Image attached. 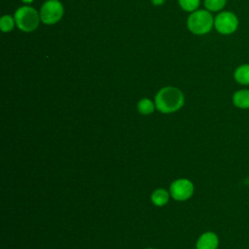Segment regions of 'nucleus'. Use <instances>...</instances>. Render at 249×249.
Segmentation results:
<instances>
[{
  "label": "nucleus",
  "instance_id": "1",
  "mask_svg": "<svg viewBox=\"0 0 249 249\" xmlns=\"http://www.w3.org/2000/svg\"><path fill=\"white\" fill-rule=\"evenodd\" d=\"M155 104L156 108L161 113H173L184 105V95L177 88L165 87L156 94Z\"/></svg>",
  "mask_w": 249,
  "mask_h": 249
},
{
  "label": "nucleus",
  "instance_id": "2",
  "mask_svg": "<svg viewBox=\"0 0 249 249\" xmlns=\"http://www.w3.org/2000/svg\"><path fill=\"white\" fill-rule=\"evenodd\" d=\"M187 25L192 33L203 35L211 30L214 25V18L208 11L197 10L189 17Z\"/></svg>",
  "mask_w": 249,
  "mask_h": 249
},
{
  "label": "nucleus",
  "instance_id": "3",
  "mask_svg": "<svg viewBox=\"0 0 249 249\" xmlns=\"http://www.w3.org/2000/svg\"><path fill=\"white\" fill-rule=\"evenodd\" d=\"M38 12L31 7H20L15 13V20L18 27L24 32H31L39 25Z\"/></svg>",
  "mask_w": 249,
  "mask_h": 249
},
{
  "label": "nucleus",
  "instance_id": "4",
  "mask_svg": "<svg viewBox=\"0 0 249 249\" xmlns=\"http://www.w3.org/2000/svg\"><path fill=\"white\" fill-rule=\"evenodd\" d=\"M63 16V6L57 0H49L41 8L40 18L46 24H53Z\"/></svg>",
  "mask_w": 249,
  "mask_h": 249
},
{
  "label": "nucleus",
  "instance_id": "5",
  "mask_svg": "<svg viewBox=\"0 0 249 249\" xmlns=\"http://www.w3.org/2000/svg\"><path fill=\"white\" fill-rule=\"evenodd\" d=\"M194 191V184L186 178H180L173 181L169 187L171 197L177 201L188 200L193 196Z\"/></svg>",
  "mask_w": 249,
  "mask_h": 249
},
{
  "label": "nucleus",
  "instance_id": "6",
  "mask_svg": "<svg viewBox=\"0 0 249 249\" xmlns=\"http://www.w3.org/2000/svg\"><path fill=\"white\" fill-rule=\"evenodd\" d=\"M216 30L224 35L233 33L238 27V18L231 12H222L214 19Z\"/></svg>",
  "mask_w": 249,
  "mask_h": 249
},
{
  "label": "nucleus",
  "instance_id": "7",
  "mask_svg": "<svg viewBox=\"0 0 249 249\" xmlns=\"http://www.w3.org/2000/svg\"><path fill=\"white\" fill-rule=\"evenodd\" d=\"M219 246V237L213 231L203 232L196 241V249H217Z\"/></svg>",
  "mask_w": 249,
  "mask_h": 249
},
{
  "label": "nucleus",
  "instance_id": "8",
  "mask_svg": "<svg viewBox=\"0 0 249 249\" xmlns=\"http://www.w3.org/2000/svg\"><path fill=\"white\" fill-rule=\"evenodd\" d=\"M232 103L239 109H249V89H239L232 95Z\"/></svg>",
  "mask_w": 249,
  "mask_h": 249
},
{
  "label": "nucleus",
  "instance_id": "9",
  "mask_svg": "<svg viewBox=\"0 0 249 249\" xmlns=\"http://www.w3.org/2000/svg\"><path fill=\"white\" fill-rule=\"evenodd\" d=\"M170 193L169 191H166L165 189H157L155 190L152 195H151V200L154 205L156 206H163L165 205L170 197Z\"/></svg>",
  "mask_w": 249,
  "mask_h": 249
},
{
  "label": "nucleus",
  "instance_id": "10",
  "mask_svg": "<svg viewBox=\"0 0 249 249\" xmlns=\"http://www.w3.org/2000/svg\"><path fill=\"white\" fill-rule=\"evenodd\" d=\"M233 78L240 85H249V64L238 66L233 73Z\"/></svg>",
  "mask_w": 249,
  "mask_h": 249
},
{
  "label": "nucleus",
  "instance_id": "11",
  "mask_svg": "<svg viewBox=\"0 0 249 249\" xmlns=\"http://www.w3.org/2000/svg\"><path fill=\"white\" fill-rule=\"evenodd\" d=\"M156 109V104L149 98H142L137 103V110L142 115H150Z\"/></svg>",
  "mask_w": 249,
  "mask_h": 249
},
{
  "label": "nucleus",
  "instance_id": "12",
  "mask_svg": "<svg viewBox=\"0 0 249 249\" xmlns=\"http://www.w3.org/2000/svg\"><path fill=\"white\" fill-rule=\"evenodd\" d=\"M15 18L9 15H5L0 19V28L3 32H10L15 26Z\"/></svg>",
  "mask_w": 249,
  "mask_h": 249
},
{
  "label": "nucleus",
  "instance_id": "13",
  "mask_svg": "<svg viewBox=\"0 0 249 249\" xmlns=\"http://www.w3.org/2000/svg\"><path fill=\"white\" fill-rule=\"evenodd\" d=\"M226 2L227 0H204V6L208 11L217 12L225 7Z\"/></svg>",
  "mask_w": 249,
  "mask_h": 249
},
{
  "label": "nucleus",
  "instance_id": "14",
  "mask_svg": "<svg viewBox=\"0 0 249 249\" xmlns=\"http://www.w3.org/2000/svg\"><path fill=\"white\" fill-rule=\"evenodd\" d=\"M181 8L187 12H194L199 6V0H179Z\"/></svg>",
  "mask_w": 249,
  "mask_h": 249
},
{
  "label": "nucleus",
  "instance_id": "15",
  "mask_svg": "<svg viewBox=\"0 0 249 249\" xmlns=\"http://www.w3.org/2000/svg\"><path fill=\"white\" fill-rule=\"evenodd\" d=\"M165 0H152V3L156 6H159V5H161Z\"/></svg>",
  "mask_w": 249,
  "mask_h": 249
},
{
  "label": "nucleus",
  "instance_id": "16",
  "mask_svg": "<svg viewBox=\"0 0 249 249\" xmlns=\"http://www.w3.org/2000/svg\"><path fill=\"white\" fill-rule=\"evenodd\" d=\"M146 249H154V248H146Z\"/></svg>",
  "mask_w": 249,
  "mask_h": 249
}]
</instances>
